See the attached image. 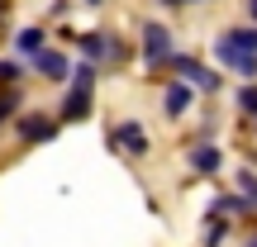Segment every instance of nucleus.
<instances>
[{
  "label": "nucleus",
  "mask_w": 257,
  "mask_h": 247,
  "mask_svg": "<svg viewBox=\"0 0 257 247\" xmlns=\"http://www.w3.org/2000/svg\"><path fill=\"white\" fill-rule=\"evenodd\" d=\"M91 91H95V62L72 67V91H67V100H62V110H57V119H62V124L86 119V114H91Z\"/></svg>",
  "instance_id": "nucleus-1"
},
{
  "label": "nucleus",
  "mask_w": 257,
  "mask_h": 247,
  "mask_svg": "<svg viewBox=\"0 0 257 247\" xmlns=\"http://www.w3.org/2000/svg\"><path fill=\"white\" fill-rule=\"evenodd\" d=\"M138 48H143V67L148 72H157V67L172 62V29L157 24V19H143V29H138Z\"/></svg>",
  "instance_id": "nucleus-2"
},
{
  "label": "nucleus",
  "mask_w": 257,
  "mask_h": 247,
  "mask_svg": "<svg viewBox=\"0 0 257 247\" xmlns=\"http://www.w3.org/2000/svg\"><path fill=\"white\" fill-rule=\"evenodd\" d=\"M176 72V81H186V86H195V91H205V95H219V86H224V76L219 72H210V67L200 62V57H186V53H172V62H167Z\"/></svg>",
  "instance_id": "nucleus-3"
},
{
  "label": "nucleus",
  "mask_w": 257,
  "mask_h": 247,
  "mask_svg": "<svg viewBox=\"0 0 257 247\" xmlns=\"http://www.w3.org/2000/svg\"><path fill=\"white\" fill-rule=\"evenodd\" d=\"M62 119H53V114H19L15 119V138L19 143H53Z\"/></svg>",
  "instance_id": "nucleus-4"
},
{
  "label": "nucleus",
  "mask_w": 257,
  "mask_h": 247,
  "mask_svg": "<svg viewBox=\"0 0 257 247\" xmlns=\"http://www.w3.org/2000/svg\"><path fill=\"white\" fill-rule=\"evenodd\" d=\"M76 48L86 53V62H119V57H124V43L114 34H100V29H95V34H81Z\"/></svg>",
  "instance_id": "nucleus-5"
},
{
  "label": "nucleus",
  "mask_w": 257,
  "mask_h": 247,
  "mask_svg": "<svg viewBox=\"0 0 257 247\" xmlns=\"http://www.w3.org/2000/svg\"><path fill=\"white\" fill-rule=\"evenodd\" d=\"M110 143L119 147L124 157H148V128L138 124V119H119L110 128Z\"/></svg>",
  "instance_id": "nucleus-6"
},
{
  "label": "nucleus",
  "mask_w": 257,
  "mask_h": 247,
  "mask_svg": "<svg viewBox=\"0 0 257 247\" xmlns=\"http://www.w3.org/2000/svg\"><path fill=\"white\" fill-rule=\"evenodd\" d=\"M214 62H224L229 72H238V76H248V81H257V53H243V48H233L229 38H214Z\"/></svg>",
  "instance_id": "nucleus-7"
},
{
  "label": "nucleus",
  "mask_w": 257,
  "mask_h": 247,
  "mask_svg": "<svg viewBox=\"0 0 257 247\" xmlns=\"http://www.w3.org/2000/svg\"><path fill=\"white\" fill-rule=\"evenodd\" d=\"M191 105H195V86H186V81L172 76V86L162 91V114L167 119H181V114H191Z\"/></svg>",
  "instance_id": "nucleus-8"
},
{
  "label": "nucleus",
  "mask_w": 257,
  "mask_h": 247,
  "mask_svg": "<svg viewBox=\"0 0 257 247\" xmlns=\"http://www.w3.org/2000/svg\"><path fill=\"white\" fill-rule=\"evenodd\" d=\"M34 72L48 76V81H67V76H72V57H67L62 48H43V53L34 57Z\"/></svg>",
  "instance_id": "nucleus-9"
},
{
  "label": "nucleus",
  "mask_w": 257,
  "mask_h": 247,
  "mask_svg": "<svg viewBox=\"0 0 257 247\" xmlns=\"http://www.w3.org/2000/svg\"><path fill=\"white\" fill-rule=\"evenodd\" d=\"M219 166H224V152H219L214 143H195V147H191V171H195V176H214Z\"/></svg>",
  "instance_id": "nucleus-10"
},
{
  "label": "nucleus",
  "mask_w": 257,
  "mask_h": 247,
  "mask_svg": "<svg viewBox=\"0 0 257 247\" xmlns=\"http://www.w3.org/2000/svg\"><path fill=\"white\" fill-rule=\"evenodd\" d=\"M43 48H48V34H43V29H34V24H29V29H19V34H15V53H19V62H24V57L34 62Z\"/></svg>",
  "instance_id": "nucleus-11"
},
{
  "label": "nucleus",
  "mask_w": 257,
  "mask_h": 247,
  "mask_svg": "<svg viewBox=\"0 0 257 247\" xmlns=\"http://www.w3.org/2000/svg\"><path fill=\"white\" fill-rule=\"evenodd\" d=\"M229 242V219L224 214H210L205 219V233H200V247H224Z\"/></svg>",
  "instance_id": "nucleus-12"
},
{
  "label": "nucleus",
  "mask_w": 257,
  "mask_h": 247,
  "mask_svg": "<svg viewBox=\"0 0 257 247\" xmlns=\"http://www.w3.org/2000/svg\"><path fill=\"white\" fill-rule=\"evenodd\" d=\"M229 38L233 48H243V53H257V24H238V29H229Z\"/></svg>",
  "instance_id": "nucleus-13"
},
{
  "label": "nucleus",
  "mask_w": 257,
  "mask_h": 247,
  "mask_svg": "<svg viewBox=\"0 0 257 247\" xmlns=\"http://www.w3.org/2000/svg\"><path fill=\"white\" fill-rule=\"evenodd\" d=\"M15 110H19V91H15V86H5V91H0V124L15 119Z\"/></svg>",
  "instance_id": "nucleus-14"
},
{
  "label": "nucleus",
  "mask_w": 257,
  "mask_h": 247,
  "mask_svg": "<svg viewBox=\"0 0 257 247\" xmlns=\"http://www.w3.org/2000/svg\"><path fill=\"white\" fill-rule=\"evenodd\" d=\"M0 81H5V86L24 81V62H19V57H10V62H0Z\"/></svg>",
  "instance_id": "nucleus-15"
},
{
  "label": "nucleus",
  "mask_w": 257,
  "mask_h": 247,
  "mask_svg": "<svg viewBox=\"0 0 257 247\" xmlns=\"http://www.w3.org/2000/svg\"><path fill=\"white\" fill-rule=\"evenodd\" d=\"M238 110L257 119V86H238Z\"/></svg>",
  "instance_id": "nucleus-16"
},
{
  "label": "nucleus",
  "mask_w": 257,
  "mask_h": 247,
  "mask_svg": "<svg viewBox=\"0 0 257 247\" xmlns=\"http://www.w3.org/2000/svg\"><path fill=\"white\" fill-rule=\"evenodd\" d=\"M238 195L257 204V176H252V171H238Z\"/></svg>",
  "instance_id": "nucleus-17"
},
{
  "label": "nucleus",
  "mask_w": 257,
  "mask_h": 247,
  "mask_svg": "<svg viewBox=\"0 0 257 247\" xmlns=\"http://www.w3.org/2000/svg\"><path fill=\"white\" fill-rule=\"evenodd\" d=\"M248 19H252V24H257V0H248Z\"/></svg>",
  "instance_id": "nucleus-18"
},
{
  "label": "nucleus",
  "mask_w": 257,
  "mask_h": 247,
  "mask_svg": "<svg viewBox=\"0 0 257 247\" xmlns=\"http://www.w3.org/2000/svg\"><path fill=\"white\" fill-rule=\"evenodd\" d=\"M157 5H167V10H181V5H176V0H157Z\"/></svg>",
  "instance_id": "nucleus-19"
},
{
  "label": "nucleus",
  "mask_w": 257,
  "mask_h": 247,
  "mask_svg": "<svg viewBox=\"0 0 257 247\" xmlns=\"http://www.w3.org/2000/svg\"><path fill=\"white\" fill-rule=\"evenodd\" d=\"M243 247H257V233H252V238H248V242H243Z\"/></svg>",
  "instance_id": "nucleus-20"
},
{
  "label": "nucleus",
  "mask_w": 257,
  "mask_h": 247,
  "mask_svg": "<svg viewBox=\"0 0 257 247\" xmlns=\"http://www.w3.org/2000/svg\"><path fill=\"white\" fill-rule=\"evenodd\" d=\"M176 5H195V0H176Z\"/></svg>",
  "instance_id": "nucleus-21"
},
{
  "label": "nucleus",
  "mask_w": 257,
  "mask_h": 247,
  "mask_svg": "<svg viewBox=\"0 0 257 247\" xmlns=\"http://www.w3.org/2000/svg\"><path fill=\"white\" fill-rule=\"evenodd\" d=\"M86 5H100V0H86Z\"/></svg>",
  "instance_id": "nucleus-22"
},
{
  "label": "nucleus",
  "mask_w": 257,
  "mask_h": 247,
  "mask_svg": "<svg viewBox=\"0 0 257 247\" xmlns=\"http://www.w3.org/2000/svg\"><path fill=\"white\" fill-rule=\"evenodd\" d=\"M0 15H5V0H0Z\"/></svg>",
  "instance_id": "nucleus-23"
}]
</instances>
